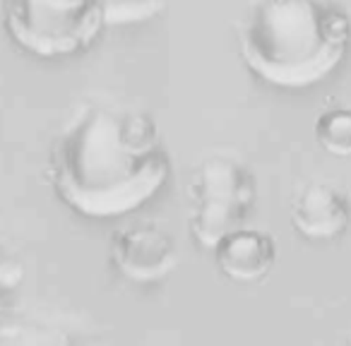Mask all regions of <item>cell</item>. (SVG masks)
Returning a JSON list of instances; mask_svg holds the SVG:
<instances>
[{
	"mask_svg": "<svg viewBox=\"0 0 351 346\" xmlns=\"http://www.w3.org/2000/svg\"><path fill=\"white\" fill-rule=\"evenodd\" d=\"M164 0H104L106 22H135L154 15Z\"/></svg>",
	"mask_w": 351,
	"mask_h": 346,
	"instance_id": "9",
	"label": "cell"
},
{
	"mask_svg": "<svg viewBox=\"0 0 351 346\" xmlns=\"http://www.w3.org/2000/svg\"><path fill=\"white\" fill-rule=\"evenodd\" d=\"M217 248V262L221 272L239 282H253L269 272L274 262V243L267 234L236 229L226 234Z\"/></svg>",
	"mask_w": 351,
	"mask_h": 346,
	"instance_id": "6",
	"label": "cell"
},
{
	"mask_svg": "<svg viewBox=\"0 0 351 346\" xmlns=\"http://www.w3.org/2000/svg\"><path fill=\"white\" fill-rule=\"evenodd\" d=\"M113 260L125 277L135 282H152L176 264L171 238L154 226H132L113 243Z\"/></svg>",
	"mask_w": 351,
	"mask_h": 346,
	"instance_id": "5",
	"label": "cell"
},
{
	"mask_svg": "<svg viewBox=\"0 0 351 346\" xmlns=\"http://www.w3.org/2000/svg\"><path fill=\"white\" fill-rule=\"evenodd\" d=\"M53 188L89 219L137 210L169 178V154L154 121L118 106H89L73 118L53 147Z\"/></svg>",
	"mask_w": 351,
	"mask_h": 346,
	"instance_id": "1",
	"label": "cell"
},
{
	"mask_svg": "<svg viewBox=\"0 0 351 346\" xmlns=\"http://www.w3.org/2000/svg\"><path fill=\"white\" fill-rule=\"evenodd\" d=\"M315 135L330 154L351 156V108L325 111L315 123Z\"/></svg>",
	"mask_w": 351,
	"mask_h": 346,
	"instance_id": "8",
	"label": "cell"
},
{
	"mask_svg": "<svg viewBox=\"0 0 351 346\" xmlns=\"http://www.w3.org/2000/svg\"><path fill=\"white\" fill-rule=\"evenodd\" d=\"M239 41L245 65L260 79L303 89L339 68L351 44V22L330 0H258Z\"/></svg>",
	"mask_w": 351,
	"mask_h": 346,
	"instance_id": "2",
	"label": "cell"
},
{
	"mask_svg": "<svg viewBox=\"0 0 351 346\" xmlns=\"http://www.w3.org/2000/svg\"><path fill=\"white\" fill-rule=\"evenodd\" d=\"M291 219L308 238H332L344 231L349 212L344 200L332 188L311 186L293 202Z\"/></svg>",
	"mask_w": 351,
	"mask_h": 346,
	"instance_id": "7",
	"label": "cell"
},
{
	"mask_svg": "<svg viewBox=\"0 0 351 346\" xmlns=\"http://www.w3.org/2000/svg\"><path fill=\"white\" fill-rule=\"evenodd\" d=\"M8 36L36 58H68L89 49L106 25L104 0H0Z\"/></svg>",
	"mask_w": 351,
	"mask_h": 346,
	"instance_id": "3",
	"label": "cell"
},
{
	"mask_svg": "<svg viewBox=\"0 0 351 346\" xmlns=\"http://www.w3.org/2000/svg\"><path fill=\"white\" fill-rule=\"evenodd\" d=\"M197 207L193 234L200 243L215 248L226 234L241 229L253 205V181L231 159H210L197 176Z\"/></svg>",
	"mask_w": 351,
	"mask_h": 346,
	"instance_id": "4",
	"label": "cell"
}]
</instances>
